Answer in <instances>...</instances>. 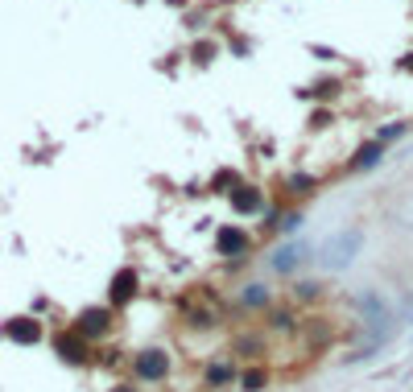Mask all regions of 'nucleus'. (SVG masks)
Listing matches in <instances>:
<instances>
[{"mask_svg": "<svg viewBox=\"0 0 413 392\" xmlns=\"http://www.w3.org/2000/svg\"><path fill=\"white\" fill-rule=\"evenodd\" d=\"M203 17H207V12L199 8V12H190V17H186V25H190V29H203Z\"/></svg>", "mask_w": 413, "mask_h": 392, "instance_id": "23", "label": "nucleus"}, {"mask_svg": "<svg viewBox=\"0 0 413 392\" xmlns=\"http://www.w3.org/2000/svg\"><path fill=\"white\" fill-rule=\"evenodd\" d=\"M401 132H405V124H401V120H393L389 128H381V136H376V141L385 145V141H393V136H401Z\"/></svg>", "mask_w": 413, "mask_h": 392, "instance_id": "21", "label": "nucleus"}, {"mask_svg": "<svg viewBox=\"0 0 413 392\" xmlns=\"http://www.w3.org/2000/svg\"><path fill=\"white\" fill-rule=\"evenodd\" d=\"M232 351H236L240 360H265L269 343H265V335H252V331H240V335L232 339Z\"/></svg>", "mask_w": 413, "mask_h": 392, "instance_id": "6", "label": "nucleus"}, {"mask_svg": "<svg viewBox=\"0 0 413 392\" xmlns=\"http://www.w3.org/2000/svg\"><path fill=\"white\" fill-rule=\"evenodd\" d=\"M236 376H240V368H232V364H211V368L203 372V384H207V389H223V384H236Z\"/></svg>", "mask_w": 413, "mask_h": 392, "instance_id": "14", "label": "nucleus"}, {"mask_svg": "<svg viewBox=\"0 0 413 392\" xmlns=\"http://www.w3.org/2000/svg\"><path fill=\"white\" fill-rule=\"evenodd\" d=\"M269 368L265 364H248V368H240V376H236V389L240 392H261V389H269Z\"/></svg>", "mask_w": 413, "mask_h": 392, "instance_id": "9", "label": "nucleus"}, {"mask_svg": "<svg viewBox=\"0 0 413 392\" xmlns=\"http://www.w3.org/2000/svg\"><path fill=\"white\" fill-rule=\"evenodd\" d=\"M215 54H219V45H215V41H199V45H194V62H203V66H207Z\"/></svg>", "mask_w": 413, "mask_h": 392, "instance_id": "19", "label": "nucleus"}, {"mask_svg": "<svg viewBox=\"0 0 413 392\" xmlns=\"http://www.w3.org/2000/svg\"><path fill=\"white\" fill-rule=\"evenodd\" d=\"M265 331H269V335H298L302 322H298V314H294L290 306H269V310H265Z\"/></svg>", "mask_w": 413, "mask_h": 392, "instance_id": "4", "label": "nucleus"}, {"mask_svg": "<svg viewBox=\"0 0 413 392\" xmlns=\"http://www.w3.org/2000/svg\"><path fill=\"white\" fill-rule=\"evenodd\" d=\"M261 203H265V198H261L256 186H236V190H232V207H236L240 215H256Z\"/></svg>", "mask_w": 413, "mask_h": 392, "instance_id": "13", "label": "nucleus"}, {"mask_svg": "<svg viewBox=\"0 0 413 392\" xmlns=\"http://www.w3.org/2000/svg\"><path fill=\"white\" fill-rule=\"evenodd\" d=\"M236 306H240V310H269V306H273V289H269V285H244V289L236 293Z\"/></svg>", "mask_w": 413, "mask_h": 392, "instance_id": "7", "label": "nucleus"}, {"mask_svg": "<svg viewBox=\"0 0 413 392\" xmlns=\"http://www.w3.org/2000/svg\"><path fill=\"white\" fill-rule=\"evenodd\" d=\"M215 248H219V256H240L244 248H248V236L240 231V227H219V236H215Z\"/></svg>", "mask_w": 413, "mask_h": 392, "instance_id": "10", "label": "nucleus"}, {"mask_svg": "<svg viewBox=\"0 0 413 392\" xmlns=\"http://www.w3.org/2000/svg\"><path fill=\"white\" fill-rule=\"evenodd\" d=\"M290 298H294V302H306V306H310V302H319V298H323V285H319V281H294Z\"/></svg>", "mask_w": 413, "mask_h": 392, "instance_id": "16", "label": "nucleus"}, {"mask_svg": "<svg viewBox=\"0 0 413 392\" xmlns=\"http://www.w3.org/2000/svg\"><path fill=\"white\" fill-rule=\"evenodd\" d=\"M4 335H8L12 343L29 347V343H37V339H41V322H33V318H12V322L4 327Z\"/></svg>", "mask_w": 413, "mask_h": 392, "instance_id": "11", "label": "nucleus"}, {"mask_svg": "<svg viewBox=\"0 0 413 392\" xmlns=\"http://www.w3.org/2000/svg\"><path fill=\"white\" fill-rule=\"evenodd\" d=\"M381 153H385V145H381V141H368V145L356 149V161H352V165H356V169H368V165L381 161Z\"/></svg>", "mask_w": 413, "mask_h": 392, "instance_id": "15", "label": "nucleus"}, {"mask_svg": "<svg viewBox=\"0 0 413 392\" xmlns=\"http://www.w3.org/2000/svg\"><path fill=\"white\" fill-rule=\"evenodd\" d=\"M137 285H141L137 273H132V269H120V273L112 277V302H116V306L132 302V298H137Z\"/></svg>", "mask_w": 413, "mask_h": 392, "instance_id": "12", "label": "nucleus"}, {"mask_svg": "<svg viewBox=\"0 0 413 392\" xmlns=\"http://www.w3.org/2000/svg\"><path fill=\"white\" fill-rule=\"evenodd\" d=\"M360 248H364V231H360V227H343V231H335V236L323 244L319 260H323L327 269H347V265L360 256Z\"/></svg>", "mask_w": 413, "mask_h": 392, "instance_id": "1", "label": "nucleus"}, {"mask_svg": "<svg viewBox=\"0 0 413 392\" xmlns=\"http://www.w3.org/2000/svg\"><path fill=\"white\" fill-rule=\"evenodd\" d=\"M132 372H137L141 384H161V380L170 376V355H165V351H141V355L132 360Z\"/></svg>", "mask_w": 413, "mask_h": 392, "instance_id": "2", "label": "nucleus"}, {"mask_svg": "<svg viewBox=\"0 0 413 392\" xmlns=\"http://www.w3.org/2000/svg\"><path fill=\"white\" fill-rule=\"evenodd\" d=\"M302 227V211H290V215H281V223H277V231H298Z\"/></svg>", "mask_w": 413, "mask_h": 392, "instance_id": "20", "label": "nucleus"}, {"mask_svg": "<svg viewBox=\"0 0 413 392\" xmlns=\"http://www.w3.org/2000/svg\"><path fill=\"white\" fill-rule=\"evenodd\" d=\"M314 186H319L314 174H290V178H285V190H290V194H310Z\"/></svg>", "mask_w": 413, "mask_h": 392, "instance_id": "18", "label": "nucleus"}, {"mask_svg": "<svg viewBox=\"0 0 413 392\" xmlns=\"http://www.w3.org/2000/svg\"><path fill=\"white\" fill-rule=\"evenodd\" d=\"M108 331H112V310L108 306H91L74 318V335H83V339H103Z\"/></svg>", "mask_w": 413, "mask_h": 392, "instance_id": "3", "label": "nucleus"}, {"mask_svg": "<svg viewBox=\"0 0 413 392\" xmlns=\"http://www.w3.org/2000/svg\"><path fill=\"white\" fill-rule=\"evenodd\" d=\"M306 252H310L306 244H281V248L269 256V269H273V273H294V269L302 265V256H306Z\"/></svg>", "mask_w": 413, "mask_h": 392, "instance_id": "5", "label": "nucleus"}, {"mask_svg": "<svg viewBox=\"0 0 413 392\" xmlns=\"http://www.w3.org/2000/svg\"><path fill=\"white\" fill-rule=\"evenodd\" d=\"M327 124H331V112H314L310 116V128H327Z\"/></svg>", "mask_w": 413, "mask_h": 392, "instance_id": "22", "label": "nucleus"}, {"mask_svg": "<svg viewBox=\"0 0 413 392\" xmlns=\"http://www.w3.org/2000/svg\"><path fill=\"white\" fill-rule=\"evenodd\" d=\"M54 347H58V355H62L66 364H83V360H87V339H83V335H74V331L58 335V339H54Z\"/></svg>", "mask_w": 413, "mask_h": 392, "instance_id": "8", "label": "nucleus"}, {"mask_svg": "<svg viewBox=\"0 0 413 392\" xmlns=\"http://www.w3.org/2000/svg\"><path fill=\"white\" fill-rule=\"evenodd\" d=\"M215 322H219L215 310H186V327H190V331H211Z\"/></svg>", "mask_w": 413, "mask_h": 392, "instance_id": "17", "label": "nucleus"}, {"mask_svg": "<svg viewBox=\"0 0 413 392\" xmlns=\"http://www.w3.org/2000/svg\"><path fill=\"white\" fill-rule=\"evenodd\" d=\"M116 392H137V389H116Z\"/></svg>", "mask_w": 413, "mask_h": 392, "instance_id": "24", "label": "nucleus"}]
</instances>
